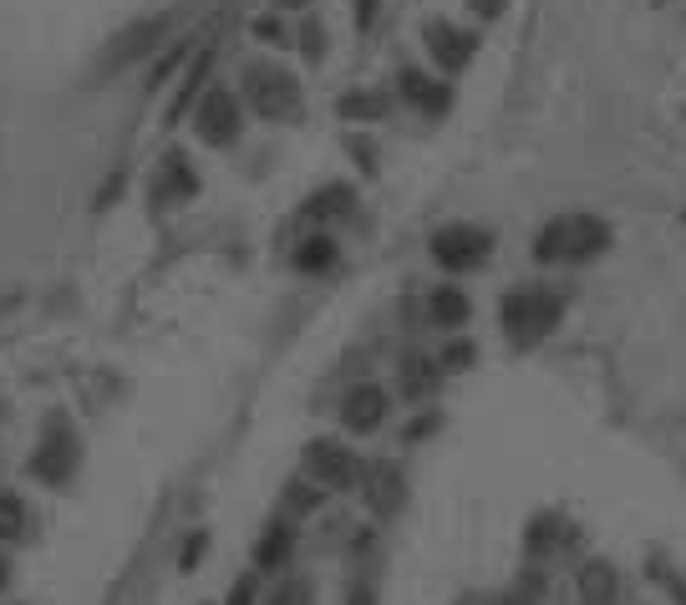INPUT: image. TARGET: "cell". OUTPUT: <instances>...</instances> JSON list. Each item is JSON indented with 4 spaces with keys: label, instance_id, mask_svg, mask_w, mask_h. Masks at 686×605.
Here are the masks:
<instances>
[{
    "label": "cell",
    "instance_id": "6da1fadb",
    "mask_svg": "<svg viewBox=\"0 0 686 605\" xmlns=\"http://www.w3.org/2000/svg\"><path fill=\"white\" fill-rule=\"evenodd\" d=\"M605 244H611V224L605 219H554V224H544L539 240H534V260H591V254H601Z\"/></svg>",
    "mask_w": 686,
    "mask_h": 605
},
{
    "label": "cell",
    "instance_id": "7a4b0ae2",
    "mask_svg": "<svg viewBox=\"0 0 686 605\" xmlns=\"http://www.w3.org/2000/svg\"><path fill=\"white\" fill-rule=\"evenodd\" d=\"M244 98H250V108L260 118L285 122L301 112V82L290 72H280V67H250L244 72Z\"/></svg>",
    "mask_w": 686,
    "mask_h": 605
},
{
    "label": "cell",
    "instance_id": "3957f363",
    "mask_svg": "<svg viewBox=\"0 0 686 605\" xmlns=\"http://www.w3.org/2000/svg\"><path fill=\"white\" fill-rule=\"evenodd\" d=\"M554 321H559V301L539 291H518L504 301V331L518 341V346H534L539 336H549Z\"/></svg>",
    "mask_w": 686,
    "mask_h": 605
},
{
    "label": "cell",
    "instance_id": "277c9868",
    "mask_svg": "<svg viewBox=\"0 0 686 605\" xmlns=\"http://www.w3.org/2000/svg\"><path fill=\"white\" fill-rule=\"evenodd\" d=\"M305 473H311L321 488H356L362 463H356V453L351 448L331 443V437H315L311 448H305Z\"/></svg>",
    "mask_w": 686,
    "mask_h": 605
},
{
    "label": "cell",
    "instance_id": "5b68a950",
    "mask_svg": "<svg viewBox=\"0 0 686 605\" xmlns=\"http://www.w3.org/2000/svg\"><path fill=\"white\" fill-rule=\"evenodd\" d=\"M163 31H169V16H153V21H138L128 26L118 41H112L102 57H97V77H118L122 67H133L143 51H153L158 41H163Z\"/></svg>",
    "mask_w": 686,
    "mask_h": 605
},
{
    "label": "cell",
    "instance_id": "8992f818",
    "mask_svg": "<svg viewBox=\"0 0 686 605\" xmlns=\"http://www.w3.org/2000/svg\"><path fill=\"white\" fill-rule=\"evenodd\" d=\"M193 122H199V138H204L209 148H229L240 138V102H234V92H224V87L204 92Z\"/></svg>",
    "mask_w": 686,
    "mask_h": 605
},
{
    "label": "cell",
    "instance_id": "52a82bcc",
    "mask_svg": "<svg viewBox=\"0 0 686 605\" xmlns=\"http://www.w3.org/2000/svg\"><path fill=\"white\" fill-rule=\"evenodd\" d=\"M488 234L483 230H473V224H453V230H443L433 240V254H437V265H447V270H473V265H483L488 260Z\"/></svg>",
    "mask_w": 686,
    "mask_h": 605
},
{
    "label": "cell",
    "instance_id": "ba28073f",
    "mask_svg": "<svg viewBox=\"0 0 686 605\" xmlns=\"http://www.w3.org/2000/svg\"><path fill=\"white\" fill-rule=\"evenodd\" d=\"M386 417V392L376 387V382H362V387H351L346 402H341V423L351 427V433H376Z\"/></svg>",
    "mask_w": 686,
    "mask_h": 605
},
{
    "label": "cell",
    "instance_id": "9c48e42d",
    "mask_svg": "<svg viewBox=\"0 0 686 605\" xmlns=\"http://www.w3.org/2000/svg\"><path fill=\"white\" fill-rule=\"evenodd\" d=\"M72 463H77V448H72V433L61 423H51V433H47V443H41V453H37V478H47V484H61L67 473H72Z\"/></svg>",
    "mask_w": 686,
    "mask_h": 605
},
{
    "label": "cell",
    "instance_id": "30bf717a",
    "mask_svg": "<svg viewBox=\"0 0 686 605\" xmlns=\"http://www.w3.org/2000/svg\"><path fill=\"white\" fill-rule=\"evenodd\" d=\"M427 47H433L437 67H447V72L468 67V57H473V37H468V31H457V26H447V21L427 26Z\"/></svg>",
    "mask_w": 686,
    "mask_h": 605
},
{
    "label": "cell",
    "instance_id": "8fae6325",
    "mask_svg": "<svg viewBox=\"0 0 686 605\" xmlns=\"http://www.w3.org/2000/svg\"><path fill=\"white\" fill-rule=\"evenodd\" d=\"M615 591H621V581H615V565H605V559H591V565L579 569V595H585V605H615Z\"/></svg>",
    "mask_w": 686,
    "mask_h": 605
},
{
    "label": "cell",
    "instance_id": "7c38bea8",
    "mask_svg": "<svg viewBox=\"0 0 686 605\" xmlns=\"http://www.w3.org/2000/svg\"><path fill=\"white\" fill-rule=\"evenodd\" d=\"M402 92H407V98L417 102V108L427 112V118H443V112H447V102H453V98H447V87L427 82V77H422V72H402Z\"/></svg>",
    "mask_w": 686,
    "mask_h": 605
},
{
    "label": "cell",
    "instance_id": "4fadbf2b",
    "mask_svg": "<svg viewBox=\"0 0 686 605\" xmlns=\"http://www.w3.org/2000/svg\"><path fill=\"white\" fill-rule=\"evenodd\" d=\"M290 545H295V540H290V530H285V524H270V530H265V540L254 545V565L265 569V575L285 569V565H290Z\"/></svg>",
    "mask_w": 686,
    "mask_h": 605
},
{
    "label": "cell",
    "instance_id": "5bb4252c",
    "mask_svg": "<svg viewBox=\"0 0 686 605\" xmlns=\"http://www.w3.org/2000/svg\"><path fill=\"white\" fill-rule=\"evenodd\" d=\"M427 315H433V326H463L468 321V295L453 291V285H437L427 295Z\"/></svg>",
    "mask_w": 686,
    "mask_h": 605
},
{
    "label": "cell",
    "instance_id": "9a60e30c",
    "mask_svg": "<svg viewBox=\"0 0 686 605\" xmlns=\"http://www.w3.org/2000/svg\"><path fill=\"white\" fill-rule=\"evenodd\" d=\"M402 504V473L392 463H376L372 468V508L376 514H397Z\"/></svg>",
    "mask_w": 686,
    "mask_h": 605
},
{
    "label": "cell",
    "instance_id": "2e32d148",
    "mask_svg": "<svg viewBox=\"0 0 686 605\" xmlns=\"http://www.w3.org/2000/svg\"><path fill=\"white\" fill-rule=\"evenodd\" d=\"M295 265L305 270V275H321V270H331L336 265V244L325 240V234H311V240L295 250Z\"/></svg>",
    "mask_w": 686,
    "mask_h": 605
},
{
    "label": "cell",
    "instance_id": "e0dca14e",
    "mask_svg": "<svg viewBox=\"0 0 686 605\" xmlns=\"http://www.w3.org/2000/svg\"><path fill=\"white\" fill-rule=\"evenodd\" d=\"M204 82H209V51H199V57H193V67L183 72V92H179V102H173V118H183V112H189L193 102H199Z\"/></svg>",
    "mask_w": 686,
    "mask_h": 605
},
{
    "label": "cell",
    "instance_id": "ac0fdd59",
    "mask_svg": "<svg viewBox=\"0 0 686 605\" xmlns=\"http://www.w3.org/2000/svg\"><path fill=\"white\" fill-rule=\"evenodd\" d=\"M351 209V189H321V194L311 199V204H305V219H311V224H321V219H336V214H346Z\"/></svg>",
    "mask_w": 686,
    "mask_h": 605
},
{
    "label": "cell",
    "instance_id": "d6986e66",
    "mask_svg": "<svg viewBox=\"0 0 686 605\" xmlns=\"http://www.w3.org/2000/svg\"><path fill=\"white\" fill-rule=\"evenodd\" d=\"M26 534V504L16 494H0V540H21Z\"/></svg>",
    "mask_w": 686,
    "mask_h": 605
},
{
    "label": "cell",
    "instance_id": "ffe728a7",
    "mask_svg": "<svg viewBox=\"0 0 686 605\" xmlns=\"http://www.w3.org/2000/svg\"><path fill=\"white\" fill-rule=\"evenodd\" d=\"M382 108H386V102L382 98H372V92H351V98H341L336 102V112H341V118H382Z\"/></svg>",
    "mask_w": 686,
    "mask_h": 605
},
{
    "label": "cell",
    "instance_id": "44dd1931",
    "mask_svg": "<svg viewBox=\"0 0 686 605\" xmlns=\"http://www.w3.org/2000/svg\"><path fill=\"white\" fill-rule=\"evenodd\" d=\"M265 605H311V585L305 581H280L275 591L265 595Z\"/></svg>",
    "mask_w": 686,
    "mask_h": 605
},
{
    "label": "cell",
    "instance_id": "7402d4cb",
    "mask_svg": "<svg viewBox=\"0 0 686 605\" xmlns=\"http://www.w3.org/2000/svg\"><path fill=\"white\" fill-rule=\"evenodd\" d=\"M163 194H193L189 158H169V183H163Z\"/></svg>",
    "mask_w": 686,
    "mask_h": 605
},
{
    "label": "cell",
    "instance_id": "603a6c76",
    "mask_svg": "<svg viewBox=\"0 0 686 605\" xmlns=\"http://www.w3.org/2000/svg\"><path fill=\"white\" fill-rule=\"evenodd\" d=\"M254 37H260V41H280V21H275V16H260V21H254Z\"/></svg>",
    "mask_w": 686,
    "mask_h": 605
},
{
    "label": "cell",
    "instance_id": "cb8c5ba5",
    "mask_svg": "<svg viewBox=\"0 0 686 605\" xmlns=\"http://www.w3.org/2000/svg\"><path fill=\"white\" fill-rule=\"evenodd\" d=\"M199 555H204V534H193V540H189V549H183V569L199 565Z\"/></svg>",
    "mask_w": 686,
    "mask_h": 605
},
{
    "label": "cell",
    "instance_id": "d4e9b609",
    "mask_svg": "<svg viewBox=\"0 0 686 605\" xmlns=\"http://www.w3.org/2000/svg\"><path fill=\"white\" fill-rule=\"evenodd\" d=\"M229 605H254V581H240V585H234V595H229Z\"/></svg>",
    "mask_w": 686,
    "mask_h": 605
},
{
    "label": "cell",
    "instance_id": "484cf974",
    "mask_svg": "<svg viewBox=\"0 0 686 605\" xmlns=\"http://www.w3.org/2000/svg\"><path fill=\"white\" fill-rule=\"evenodd\" d=\"M376 21V0H356V26H372Z\"/></svg>",
    "mask_w": 686,
    "mask_h": 605
},
{
    "label": "cell",
    "instance_id": "4316f807",
    "mask_svg": "<svg viewBox=\"0 0 686 605\" xmlns=\"http://www.w3.org/2000/svg\"><path fill=\"white\" fill-rule=\"evenodd\" d=\"M473 11H478V16H498V11H504V0H473Z\"/></svg>",
    "mask_w": 686,
    "mask_h": 605
},
{
    "label": "cell",
    "instance_id": "83f0119b",
    "mask_svg": "<svg viewBox=\"0 0 686 605\" xmlns=\"http://www.w3.org/2000/svg\"><path fill=\"white\" fill-rule=\"evenodd\" d=\"M447 362H453V366H463V362H473V346H453V352H447Z\"/></svg>",
    "mask_w": 686,
    "mask_h": 605
},
{
    "label": "cell",
    "instance_id": "f1b7e54d",
    "mask_svg": "<svg viewBox=\"0 0 686 605\" xmlns=\"http://www.w3.org/2000/svg\"><path fill=\"white\" fill-rule=\"evenodd\" d=\"M346 605H376V591H356Z\"/></svg>",
    "mask_w": 686,
    "mask_h": 605
},
{
    "label": "cell",
    "instance_id": "f546056e",
    "mask_svg": "<svg viewBox=\"0 0 686 605\" xmlns=\"http://www.w3.org/2000/svg\"><path fill=\"white\" fill-rule=\"evenodd\" d=\"M504 605H534V601H529V595H508Z\"/></svg>",
    "mask_w": 686,
    "mask_h": 605
},
{
    "label": "cell",
    "instance_id": "4dcf8cb0",
    "mask_svg": "<svg viewBox=\"0 0 686 605\" xmlns=\"http://www.w3.org/2000/svg\"><path fill=\"white\" fill-rule=\"evenodd\" d=\"M280 6H285V11H301V6H305V0H280Z\"/></svg>",
    "mask_w": 686,
    "mask_h": 605
},
{
    "label": "cell",
    "instance_id": "1f68e13d",
    "mask_svg": "<svg viewBox=\"0 0 686 605\" xmlns=\"http://www.w3.org/2000/svg\"><path fill=\"white\" fill-rule=\"evenodd\" d=\"M6 581H11V575H6V559H0V591H6Z\"/></svg>",
    "mask_w": 686,
    "mask_h": 605
}]
</instances>
